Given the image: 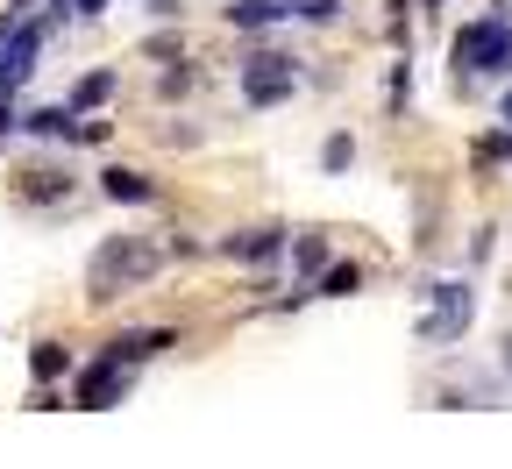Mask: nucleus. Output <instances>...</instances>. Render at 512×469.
Segmentation results:
<instances>
[{
    "label": "nucleus",
    "instance_id": "nucleus-25",
    "mask_svg": "<svg viewBox=\"0 0 512 469\" xmlns=\"http://www.w3.org/2000/svg\"><path fill=\"white\" fill-rule=\"evenodd\" d=\"M498 114H505V121H512V93H505V100H498Z\"/></svg>",
    "mask_w": 512,
    "mask_h": 469
},
{
    "label": "nucleus",
    "instance_id": "nucleus-17",
    "mask_svg": "<svg viewBox=\"0 0 512 469\" xmlns=\"http://www.w3.org/2000/svg\"><path fill=\"white\" fill-rule=\"evenodd\" d=\"M57 192H72V178H57V171H29L22 178V199H57Z\"/></svg>",
    "mask_w": 512,
    "mask_h": 469
},
{
    "label": "nucleus",
    "instance_id": "nucleus-12",
    "mask_svg": "<svg viewBox=\"0 0 512 469\" xmlns=\"http://www.w3.org/2000/svg\"><path fill=\"white\" fill-rule=\"evenodd\" d=\"M285 22V0H228V29H271Z\"/></svg>",
    "mask_w": 512,
    "mask_h": 469
},
{
    "label": "nucleus",
    "instance_id": "nucleus-13",
    "mask_svg": "<svg viewBox=\"0 0 512 469\" xmlns=\"http://www.w3.org/2000/svg\"><path fill=\"white\" fill-rule=\"evenodd\" d=\"M320 292L349 299V292H363V271H356V263H320Z\"/></svg>",
    "mask_w": 512,
    "mask_h": 469
},
{
    "label": "nucleus",
    "instance_id": "nucleus-14",
    "mask_svg": "<svg viewBox=\"0 0 512 469\" xmlns=\"http://www.w3.org/2000/svg\"><path fill=\"white\" fill-rule=\"evenodd\" d=\"M29 370H36V384H57L64 370H72V356H64L57 342H36V349H29Z\"/></svg>",
    "mask_w": 512,
    "mask_h": 469
},
{
    "label": "nucleus",
    "instance_id": "nucleus-21",
    "mask_svg": "<svg viewBox=\"0 0 512 469\" xmlns=\"http://www.w3.org/2000/svg\"><path fill=\"white\" fill-rule=\"evenodd\" d=\"M150 15H164V22H171V15H185V0H150Z\"/></svg>",
    "mask_w": 512,
    "mask_h": 469
},
{
    "label": "nucleus",
    "instance_id": "nucleus-19",
    "mask_svg": "<svg viewBox=\"0 0 512 469\" xmlns=\"http://www.w3.org/2000/svg\"><path fill=\"white\" fill-rule=\"evenodd\" d=\"M477 164H512V128H505V136H484V143H477Z\"/></svg>",
    "mask_w": 512,
    "mask_h": 469
},
{
    "label": "nucleus",
    "instance_id": "nucleus-7",
    "mask_svg": "<svg viewBox=\"0 0 512 469\" xmlns=\"http://www.w3.org/2000/svg\"><path fill=\"white\" fill-rule=\"evenodd\" d=\"M157 349H178V334H171V327H128V334H114L100 356H114L121 370H136V363H150Z\"/></svg>",
    "mask_w": 512,
    "mask_h": 469
},
{
    "label": "nucleus",
    "instance_id": "nucleus-16",
    "mask_svg": "<svg viewBox=\"0 0 512 469\" xmlns=\"http://www.w3.org/2000/svg\"><path fill=\"white\" fill-rule=\"evenodd\" d=\"M285 249H292V263H299L306 278H320V263H328V242H320V235H299V242H285Z\"/></svg>",
    "mask_w": 512,
    "mask_h": 469
},
{
    "label": "nucleus",
    "instance_id": "nucleus-8",
    "mask_svg": "<svg viewBox=\"0 0 512 469\" xmlns=\"http://www.w3.org/2000/svg\"><path fill=\"white\" fill-rule=\"evenodd\" d=\"M100 192L114 199V207H150V199H157V178L128 171V164H114V171H100Z\"/></svg>",
    "mask_w": 512,
    "mask_h": 469
},
{
    "label": "nucleus",
    "instance_id": "nucleus-22",
    "mask_svg": "<svg viewBox=\"0 0 512 469\" xmlns=\"http://www.w3.org/2000/svg\"><path fill=\"white\" fill-rule=\"evenodd\" d=\"M72 15H86V22H93V15H107V0H72Z\"/></svg>",
    "mask_w": 512,
    "mask_h": 469
},
{
    "label": "nucleus",
    "instance_id": "nucleus-9",
    "mask_svg": "<svg viewBox=\"0 0 512 469\" xmlns=\"http://www.w3.org/2000/svg\"><path fill=\"white\" fill-rule=\"evenodd\" d=\"M22 128L29 136H50V143H79L86 136V121L72 107H36V114H22Z\"/></svg>",
    "mask_w": 512,
    "mask_h": 469
},
{
    "label": "nucleus",
    "instance_id": "nucleus-1",
    "mask_svg": "<svg viewBox=\"0 0 512 469\" xmlns=\"http://www.w3.org/2000/svg\"><path fill=\"white\" fill-rule=\"evenodd\" d=\"M157 263H164V249H150L143 235L100 242V249H93V263H86V299H93V306H107V299H114V292H128V285H150V278H157Z\"/></svg>",
    "mask_w": 512,
    "mask_h": 469
},
{
    "label": "nucleus",
    "instance_id": "nucleus-18",
    "mask_svg": "<svg viewBox=\"0 0 512 469\" xmlns=\"http://www.w3.org/2000/svg\"><path fill=\"white\" fill-rule=\"evenodd\" d=\"M356 164V143L349 136H328V143H320V171H349Z\"/></svg>",
    "mask_w": 512,
    "mask_h": 469
},
{
    "label": "nucleus",
    "instance_id": "nucleus-20",
    "mask_svg": "<svg viewBox=\"0 0 512 469\" xmlns=\"http://www.w3.org/2000/svg\"><path fill=\"white\" fill-rule=\"evenodd\" d=\"M157 93H164V100H178V93H192V72H185V64H171V72L157 79Z\"/></svg>",
    "mask_w": 512,
    "mask_h": 469
},
{
    "label": "nucleus",
    "instance_id": "nucleus-5",
    "mask_svg": "<svg viewBox=\"0 0 512 469\" xmlns=\"http://www.w3.org/2000/svg\"><path fill=\"white\" fill-rule=\"evenodd\" d=\"M121 398H128V370H121L114 356L86 363L79 384H72V406H79V413H107V406H121Z\"/></svg>",
    "mask_w": 512,
    "mask_h": 469
},
{
    "label": "nucleus",
    "instance_id": "nucleus-11",
    "mask_svg": "<svg viewBox=\"0 0 512 469\" xmlns=\"http://www.w3.org/2000/svg\"><path fill=\"white\" fill-rule=\"evenodd\" d=\"M114 86H121V72H86V79L72 86V100H64V107H72V114H93V107H107V100H114Z\"/></svg>",
    "mask_w": 512,
    "mask_h": 469
},
{
    "label": "nucleus",
    "instance_id": "nucleus-3",
    "mask_svg": "<svg viewBox=\"0 0 512 469\" xmlns=\"http://www.w3.org/2000/svg\"><path fill=\"white\" fill-rule=\"evenodd\" d=\"M292 86H299V64L292 57H278V50L242 57V100L249 107H278V100H292Z\"/></svg>",
    "mask_w": 512,
    "mask_h": 469
},
{
    "label": "nucleus",
    "instance_id": "nucleus-10",
    "mask_svg": "<svg viewBox=\"0 0 512 469\" xmlns=\"http://www.w3.org/2000/svg\"><path fill=\"white\" fill-rule=\"evenodd\" d=\"M285 242H292L285 228H249V235H228L221 249H228V256H242V263H271V256L285 249Z\"/></svg>",
    "mask_w": 512,
    "mask_h": 469
},
{
    "label": "nucleus",
    "instance_id": "nucleus-4",
    "mask_svg": "<svg viewBox=\"0 0 512 469\" xmlns=\"http://www.w3.org/2000/svg\"><path fill=\"white\" fill-rule=\"evenodd\" d=\"M36 50H43V22H22L15 15V29L8 36H0V93H22V79L36 72Z\"/></svg>",
    "mask_w": 512,
    "mask_h": 469
},
{
    "label": "nucleus",
    "instance_id": "nucleus-6",
    "mask_svg": "<svg viewBox=\"0 0 512 469\" xmlns=\"http://www.w3.org/2000/svg\"><path fill=\"white\" fill-rule=\"evenodd\" d=\"M434 306H441V313L420 320V334H427V342H456V334L470 327V313H477V292H470L463 278H441V285H434Z\"/></svg>",
    "mask_w": 512,
    "mask_h": 469
},
{
    "label": "nucleus",
    "instance_id": "nucleus-24",
    "mask_svg": "<svg viewBox=\"0 0 512 469\" xmlns=\"http://www.w3.org/2000/svg\"><path fill=\"white\" fill-rule=\"evenodd\" d=\"M505 377H512V334H505Z\"/></svg>",
    "mask_w": 512,
    "mask_h": 469
},
{
    "label": "nucleus",
    "instance_id": "nucleus-15",
    "mask_svg": "<svg viewBox=\"0 0 512 469\" xmlns=\"http://www.w3.org/2000/svg\"><path fill=\"white\" fill-rule=\"evenodd\" d=\"M349 0H285V22H335Z\"/></svg>",
    "mask_w": 512,
    "mask_h": 469
},
{
    "label": "nucleus",
    "instance_id": "nucleus-23",
    "mask_svg": "<svg viewBox=\"0 0 512 469\" xmlns=\"http://www.w3.org/2000/svg\"><path fill=\"white\" fill-rule=\"evenodd\" d=\"M64 8H72V0H50V8H43V15H50V22H64Z\"/></svg>",
    "mask_w": 512,
    "mask_h": 469
},
{
    "label": "nucleus",
    "instance_id": "nucleus-2",
    "mask_svg": "<svg viewBox=\"0 0 512 469\" xmlns=\"http://www.w3.org/2000/svg\"><path fill=\"white\" fill-rule=\"evenodd\" d=\"M448 57H456V79H463V72H512V22H505V15L463 22Z\"/></svg>",
    "mask_w": 512,
    "mask_h": 469
}]
</instances>
